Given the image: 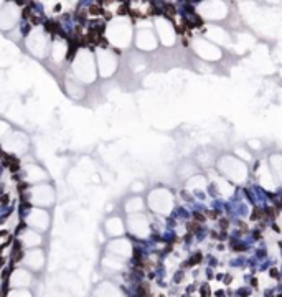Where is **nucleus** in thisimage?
<instances>
[{
	"label": "nucleus",
	"mask_w": 282,
	"mask_h": 297,
	"mask_svg": "<svg viewBox=\"0 0 282 297\" xmlns=\"http://www.w3.org/2000/svg\"><path fill=\"white\" fill-rule=\"evenodd\" d=\"M208 216H211V218H218V216H219V213H218V211H208Z\"/></svg>",
	"instance_id": "obj_5"
},
{
	"label": "nucleus",
	"mask_w": 282,
	"mask_h": 297,
	"mask_svg": "<svg viewBox=\"0 0 282 297\" xmlns=\"http://www.w3.org/2000/svg\"><path fill=\"white\" fill-rule=\"evenodd\" d=\"M198 261H201V253H197V254H193L188 261H186V266H195V264H198Z\"/></svg>",
	"instance_id": "obj_1"
},
{
	"label": "nucleus",
	"mask_w": 282,
	"mask_h": 297,
	"mask_svg": "<svg viewBox=\"0 0 282 297\" xmlns=\"http://www.w3.org/2000/svg\"><path fill=\"white\" fill-rule=\"evenodd\" d=\"M271 274H272V277H277V271H276V269H272V271H271Z\"/></svg>",
	"instance_id": "obj_7"
},
{
	"label": "nucleus",
	"mask_w": 282,
	"mask_h": 297,
	"mask_svg": "<svg viewBox=\"0 0 282 297\" xmlns=\"http://www.w3.org/2000/svg\"><path fill=\"white\" fill-rule=\"evenodd\" d=\"M188 229H190V231H198V229H200V224H198L197 221H195V223H190V224H188Z\"/></svg>",
	"instance_id": "obj_3"
},
{
	"label": "nucleus",
	"mask_w": 282,
	"mask_h": 297,
	"mask_svg": "<svg viewBox=\"0 0 282 297\" xmlns=\"http://www.w3.org/2000/svg\"><path fill=\"white\" fill-rule=\"evenodd\" d=\"M193 216H195V218H197V220H198V221H205V218H206V216H205V215H201V213H198V211H195V213H193Z\"/></svg>",
	"instance_id": "obj_4"
},
{
	"label": "nucleus",
	"mask_w": 282,
	"mask_h": 297,
	"mask_svg": "<svg viewBox=\"0 0 282 297\" xmlns=\"http://www.w3.org/2000/svg\"><path fill=\"white\" fill-rule=\"evenodd\" d=\"M264 215H266V213L262 211L261 208H254V211H252V215H251V220H261Z\"/></svg>",
	"instance_id": "obj_2"
},
{
	"label": "nucleus",
	"mask_w": 282,
	"mask_h": 297,
	"mask_svg": "<svg viewBox=\"0 0 282 297\" xmlns=\"http://www.w3.org/2000/svg\"><path fill=\"white\" fill-rule=\"evenodd\" d=\"M228 226V221L226 220H221V228H226Z\"/></svg>",
	"instance_id": "obj_6"
}]
</instances>
